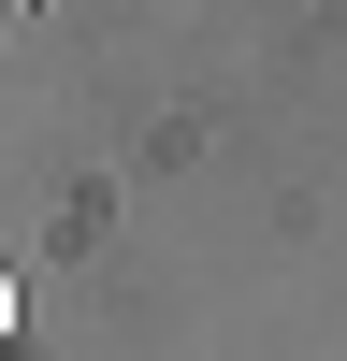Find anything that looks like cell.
Segmentation results:
<instances>
[{
	"label": "cell",
	"mask_w": 347,
	"mask_h": 361,
	"mask_svg": "<svg viewBox=\"0 0 347 361\" xmlns=\"http://www.w3.org/2000/svg\"><path fill=\"white\" fill-rule=\"evenodd\" d=\"M0 15H15V0H0Z\"/></svg>",
	"instance_id": "7a4b0ae2"
},
{
	"label": "cell",
	"mask_w": 347,
	"mask_h": 361,
	"mask_svg": "<svg viewBox=\"0 0 347 361\" xmlns=\"http://www.w3.org/2000/svg\"><path fill=\"white\" fill-rule=\"evenodd\" d=\"M0 361H15V347H0Z\"/></svg>",
	"instance_id": "3957f363"
},
{
	"label": "cell",
	"mask_w": 347,
	"mask_h": 361,
	"mask_svg": "<svg viewBox=\"0 0 347 361\" xmlns=\"http://www.w3.org/2000/svg\"><path fill=\"white\" fill-rule=\"evenodd\" d=\"M0 333H15V275H0Z\"/></svg>",
	"instance_id": "6da1fadb"
}]
</instances>
